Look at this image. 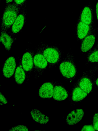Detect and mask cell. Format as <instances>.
I'll return each mask as SVG.
<instances>
[{
  "instance_id": "cell-21",
  "label": "cell",
  "mask_w": 98,
  "mask_h": 131,
  "mask_svg": "<svg viewBox=\"0 0 98 131\" xmlns=\"http://www.w3.org/2000/svg\"><path fill=\"white\" fill-rule=\"evenodd\" d=\"M82 131H95L93 125H87L84 126L81 128Z\"/></svg>"
},
{
  "instance_id": "cell-11",
  "label": "cell",
  "mask_w": 98,
  "mask_h": 131,
  "mask_svg": "<svg viewBox=\"0 0 98 131\" xmlns=\"http://www.w3.org/2000/svg\"><path fill=\"white\" fill-rule=\"evenodd\" d=\"M91 31L90 25L81 21L78 23L77 26V34L79 39L83 40Z\"/></svg>"
},
{
  "instance_id": "cell-20",
  "label": "cell",
  "mask_w": 98,
  "mask_h": 131,
  "mask_svg": "<svg viewBox=\"0 0 98 131\" xmlns=\"http://www.w3.org/2000/svg\"><path fill=\"white\" fill-rule=\"evenodd\" d=\"M28 130V128L24 125H17L12 127L9 131H27Z\"/></svg>"
},
{
  "instance_id": "cell-29",
  "label": "cell",
  "mask_w": 98,
  "mask_h": 131,
  "mask_svg": "<svg viewBox=\"0 0 98 131\" xmlns=\"http://www.w3.org/2000/svg\"><path fill=\"white\" fill-rule=\"evenodd\" d=\"M97 48H98V43H97V45L96 47L95 48H94V49H97Z\"/></svg>"
},
{
  "instance_id": "cell-13",
  "label": "cell",
  "mask_w": 98,
  "mask_h": 131,
  "mask_svg": "<svg viewBox=\"0 0 98 131\" xmlns=\"http://www.w3.org/2000/svg\"><path fill=\"white\" fill-rule=\"evenodd\" d=\"M31 116L34 121L42 124L47 123L49 121V118L36 109L32 110L30 112Z\"/></svg>"
},
{
  "instance_id": "cell-5",
  "label": "cell",
  "mask_w": 98,
  "mask_h": 131,
  "mask_svg": "<svg viewBox=\"0 0 98 131\" xmlns=\"http://www.w3.org/2000/svg\"><path fill=\"white\" fill-rule=\"evenodd\" d=\"M33 57V68L36 75H40L48 65V62L41 51L36 47Z\"/></svg>"
},
{
  "instance_id": "cell-23",
  "label": "cell",
  "mask_w": 98,
  "mask_h": 131,
  "mask_svg": "<svg viewBox=\"0 0 98 131\" xmlns=\"http://www.w3.org/2000/svg\"><path fill=\"white\" fill-rule=\"evenodd\" d=\"M0 101L1 102L4 104L7 103V101L6 99L3 95L0 92Z\"/></svg>"
},
{
  "instance_id": "cell-4",
  "label": "cell",
  "mask_w": 98,
  "mask_h": 131,
  "mask_svg": "<svg viewBox=\"0 0 98 131\" xmlns=\"http://www.w3.org/2000/svg\"><path fill=\"white\" fill-rule=\"evenodd\" d=\"M26 4L21 9L9 32L10 36L13 37H14L15 36L20 32L26 23L27 14Z\"/></svg>"
},
{
  "instance_id": "cell-15",
  "label": "cell",
  "mask_w": 98,
  "mask_h": 131,
  "mask_svg": "<svg viewBox=\"0 0 98 131\" xmlns=\"http://www.w3.org/2000/svg\"><path fill=\"white\" fill-rule=\"evenodd\" d=\"M0 41L8 51L10 50L13 43L15 40V37L9 35L5 32H1Z\"/></svg>"
},
{
  "instance_id": "cell-7",
  "label": "cell",
  "mask_w": 98,
  "mask_h": 131,
  "mask_svg": "<svg viewBox=\"0 0 98 131\" xmlns=\"http://www.w3.org/2000/svg\"><path fill=\"white\" fill-rule=\"evenodd\" d=\"M16 60L13 57H10L5 61L3 65V73L4 76L7 78L11 77L14 74L16 69Z\"/></svg>"
},
{
  "instance_id": "cell-18",
  "label": "cell",
  "mask_w": 98,
  "mask_h": 131,
  "mask_svg": "<svg viewBox=\"0 0 98 131\" xmlns=\"http://www.w3.org/2000/svg\"><path fill=\"white\" fill-rule=\"evenodd\" d=\"M87 94L86 92L80 87H76L74 89L72 92V99L74 101L79 102L85 98Z\"/></svg>"
},
{
  "instance_id": "cell-1",
  "label": "cell",
  "mask_w": 98,
  "mask_h": 131,
  "mask_svg": "<svg viewBox=\"0 0 98 131\" xmlns=\"http://www.w3.org/2000/svg\"><path fill=\"white\" fill-rule=\"evenodd\" d=\"M36 47L41 51L46 60L50 68H53L60 61L62 52L58 46L41 42Z\"/></svg>"
},
{
  "instance_id": "cell-3",
  "label": "cell",
  "mask_w": 98,
  "mask_h": 131,
  "mask_svg": "<svg viewBox=\"0 0 98 131\" xmlns=\"http://www.w3.org/2000/svg\"><path fill=\"white\" fill-rule=\"evenodd\" d=\"M60 71L65 78L71 79L74 78L77 73V68L73 55L68 53L59 66Z\"/></svg>"
},
{
  "instance_id": "cell-9",
  "label": "cell",
  "mask_w": 98,
  "mask_h": 131,
  "mask_svg": "<svg viewBox=\"0 0 98 131\" xmlns=\"http://www.w3.org/2000/svg\"><path fill=\"white\" fill-rule=\"evenodd\" d=\"M84 114L83 110L78 109L70 113L67 116L66 121L70 125H73L79 122L82 118Z\"/></svg>"
},
{
  "instance_id": "cell-24",
  "label": "cell",
  "mask_w": 98,
  "mask_h": 131,
  "mask_svg": "<svg viewBox=\"0 0 98 131\" xmlns=\"http://www.w3.org/2000/svg\"><path fill=\"white\" fill-rule=\"evenodd\" d=\"M98 121V113L95 114L93 117V125Z\"/></svg>"
},
{
  "instance_id": "cell-14",
  "label": "cell",
  "mask_w": 98,
  "mask_h": 131,
  "mask_svg": "<svg viewBox=\"0 0 98 131\" xmlns=\"http://www.w3.org/2000/svg\"><path fill=\"white\" fill-rule=\"evenodd\" d=\"M68 96L67 91L62 86L57 85L54 87L53 97L55 100L58 101L64 100L66 99Z\"/></svg>"
},
{
  "instance_id": "cell-19",
  "label": "cell",
  "mask_w": 98,
  "mask_h": 131,
  "mask_svg": "<svg viewBox=\"0 0 98 131\" xmlns=\"http://www.w3.org/2000/svg\"><path fill=\"white\" fill-rule=\"evenodd\" d=\"M87 62H98V48L94 49L89 54L87 58Z\"/></svg>"
},
{
  "instance_id": "cell-10",
  "label": "cell",
  "mask_w": 98,
  "mask_h": 131,
  "mask_svg": "<svg viewBox=\"0 0 98 131\" xmlns=\"http://www.w3.org/2000/svg\"><path fill=\"white\" fill-rule=\"evenodd\" d=\"M54 87L50 82L43 83L40 88L39 94L40 96L43 98H49L53 96Z\"/></svg>"
},
{
  "instance_id": "cell-26",
  "label": "cell",
  "mask_w": 98,
  "mask_h": 131,
  "mask_svg": "<svg viewBox=\"0 0 98 131\" xmlns=\"http://www.w3.org/2000/svg\"><path fill=\"white\" fill-rule=\"evenodd\" d=\"M95 130H98V121L93 125Z\"/></svg>"
},
{
  "instance_id": "cell-28",
  "label": "cell",
  "mask_w": 98,
  "mask_h": 131,
  "mask_svg": "<svg viewBox=\"0 0 98 131\" xmlns=\"http://www.w3.org/2000/svg\"><path fill=\"white\" fill-rule=\"evenodd\" d=\"M95 83L96 86L98 87V77L97 78L96 80Z\"/></svg>"
},
{
  "instance_id": "cell-22",
  "label": "cell",
  "mask_w": 98,
  "mask_h": 131,
  "mask_svg": "<svg viewBox=\"0 0 98 131\" xmlns=\"http://www.w3.org/2000/svg\"><path fill=\"white\" fill-rule=\"evenodd\" d=\"M27 0H14L13 4L18 6H22L25 4Z\"/></svg>"
},
{
  "instance_id": "cell-27",
  "label": "cell",
  "mask_w": 98,
  "mask_h": 131,
  "mask_svg": "<svg viewBox=\"0 0 98 131\" xmlns=\"http://www.w3.org/2000/svg\"><path fill=\"white\" fill-rule=\"evenodd\" d=\"M14 0H6L5 2L6 4H8L11 3L12 2H13Z\"/></svg>"
},
{
  "instance_id": "cell-25",
  "label": "cell",
  "mask_w": 98,
  "mask_h": 131,
  "mask_svg": "<svg viewBox=\"0 0 98 131\" xmlns=\"http://www.w3.org/2000/svg\"><path fill=\"white\" fill-rule=\"evenodd\" d=\"M96 18L98 21V2L97 3L96 6Z\"/></svg>"
},
{
  "instance_id": "cell-6",
  "label": "cell",
  "mask_w": 98,
  "mask_h": 131,
  "mask_svg": "<svg viewBox=\"0 0 98 131\" xmlns=\"http://www.w3.org/2000/svg\"><path fill=\"white\" fill-rule=\"evenodd\" d=\"M35 50L27 49L21 58V64L26 75L29 74L33 68V57Z\"/></svg>"
},
{
  "instance_id": "cell-8",
  "label": "cell",
  "mask_w": 98,
  "mask_h": 131,
  "mask_svg": "<svg viewBox=\"0 0 98 131\" xmlns=\"http://www.w3.org/2000/svg\"><path fill=\"white\" fill-rule=\"evenodd\" d=\"M95 38V33L91 31L82 40L80 47L81 51L86 52L90 50L94 45Z\"/></svg>"
},
{
  "instance_id": "cell-17",
  "label": "cell",
  "mask_w": 98,
  "mask_h": 131,
  "mask_svg": "<svg viewBox=\"0 0 98 131\" xmlns=\"http://www.w3.org/2000/svg\"><path fill=\"white\" fill-rule=\"evenodd\" d=\"M80 21L90 25L92 21V15L90 8L86 6L83 9L81 14Z\"/></svg>"
},
{
  "instance_id": "cell-12",
  "label": "cell",
  "mask_w": 98,
  "mask_h": 131,
  "mask_svg": "<svg viewBox=\"0 0 98 131\" xmlns=\"http://www.w3.org/2000/svg\"><path fill=\"white\" fill-rule=\"evenodd\" d=\"M21 59L19 60L15 73V78L16 83L18 84H22L24 81L26 74L21 64Z\"/></svg>"
},
{
  "instance_id": "cell-2",
  "label": "cell",
  "mask_w": 98,
  "mask_h": 131,
  "mask_svg": "<svg viewBox=\"0 0 98 131\" xmlns=\"http://www.w3.org/2000/svg\"><path fill=\"white\" fill-rule=\"evenodd\" d=\"M22 6L11 3L6 4L4 11L1 25V32H6L12 26Z\"/></svg>"
},
{
  "instance_id": "cell-16",
  "label": "cell",
  "mask_w": 98,
  "mask_h": 131,
  "mask_svg": "<svg viewBox=\"0 0 98 131\" xmlns=\"http://www.w3.org/2000/svg\"><path fill=\"white\" fill-rule=\"evenodd\" d=\"M79 87L88 94L91 91L93 88V84L90 79L88 77H83L80 79Z\"/></svg>"
}]
</instances>
